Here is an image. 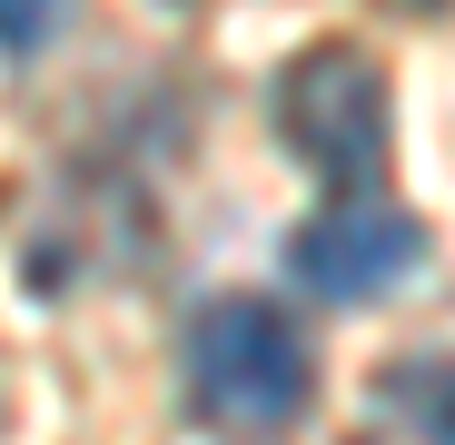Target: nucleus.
<instances>
[{
	"label": "nucleus",
	"instance_id": "nucleus-1",
	"mask_svg": "<svg viewBox=\"0 0 455 445\" xmlns=\"http://www.w3.org/2000/svg\"><path fill=\"white\" fill-rule=\"evenodd\" d=\"M307 386H317V356L267 297H208L188 317V406L208 425H238V435L297 425Z\"/></svg>",
	"mask_w": 455,
	"mask_h": 445
},
{
	"label": "nucleus",
	"instance_id": "nucleus-2",
	"mask_svg": "<svg viewBox=\"0 0 455 445\" xmlns=\"http://www.w3.org/2000/svg\"><path fill=\"white\" fill-rule=\"evenodd\" d=\"M277 139L327 188H366L387 159V69L347 40H317L277 69Z\"/></svg>",
	"mask_w": 455,
	"mask_h": 445
},
{
	"label": "nucleus",
	"instance_id": "nucleus-3",
	"mask_svg": "<svg viewBox=\"0 0 455 445\" xmlns=\"http://www.w3.org/2000/svg\"><path fill=\"white\" fill-rule=\"evenodd\" d=\"M277 258H287L297 297H317V307H376L426 267V228L376 188H337L317 218H297L277 238Z\"/></svg>",
	"mask_w": 455,
	"mask_h": 445
},
{
	"label": "nucleus",
	"instance_id": "nucleus-4",
	"mask_svg": "<svg viewBox=\"0 0 455 445\" xmlns=\"http://www.w3.org/2000/svg\"><path fill=\"white\" fill-rule=\"evenodd\" d=\"M69 0H0V60H30L50 30H60Z\"/></svg>",
	"mask_w": 455,
	"mask_h": 445
}]
</instances>
